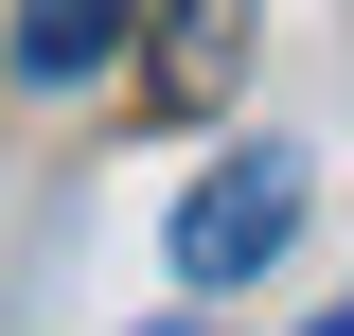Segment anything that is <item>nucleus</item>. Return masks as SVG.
Returning <instances> with one entry per match:
<instances>
[{"instance_id":"f03ea898","label":"nucleus","mask_w":354,"mask_h":336,"mask_svg":"<svg viewBox=\"0 0 354 336\" xmlns=\"http://www.w3.org/2000/svg\"><path fill=\"white\" fill-rule=\"evenodd\" d=\"M124 36H142V0H18V36H0V53H18V88H88Z\"/></svg>"},{"instance_id":"20e7f679","label":"nucleus","mask_w":354,"mask_h":336,"mask_svg":"<svg viewBox=\"0 0 354 336\" xmlns=\"http://www.w3.org/2000/svg\"><path fill=\"white\" fill-rule=\"evenodd\" d=\"M301 336H354V301H319V319H301Z\"/></svg>"},{"instance_id":"39448f33","label":"nucleus","mask_w":354,"mask_h":336,"mask_svg":"<svg viewBox=\"0 0 354 336\" xmlns=\"http://www.w3.org/2000/svg\"><path fill=\"white\" fill-rule=\"evenodd\" d=\"M160 336H213V319H160Z\"/></svg>"},{"instance_id":"f257e3e1","label":"nucleus","mask_w":354,"mask_h":336,"mask_svg":"<svg viewBox=\"0 0 354 336\" xmlns=\"http://www.w3.org/2000/svg\"><path fill=\"white\" fill-rule=\"evenodd\" d=\"M301 195H319V177L283 160V142H248V160H213L195 195H177V283H195V301H230L248 265H283V248H301Z\"/></svg>"},{"instance_id":"7ed1b4c3","label":"nucleus","mask_w":354,"mask_h":336,"mask_svg":"<svg viewBox=\"0 0 354 336\" xmlns=\"http://www.w3.org/2000/svg\"><path fill=\"white\" fill-rule=\"evenodd\" d=\"M230 71H248V0H177L160 18V106H230Z\"/></svg>"}]
</instances>
